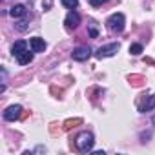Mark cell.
Segmentation results:
<instances>
[{
	"mask_svg": "<svg viewBox=\"0 0 155 155\" xmlns=\"http://www.w3.org/2000/svg\"><path fill=\"white\" fill-rule=\"evenodd\" d=\"M93 144H95V139H93V135H91L90 131H82L79 137L75 139V146H77V150H81V151H84V153L91 151Z\"/></svg>",
	"mask_w": 155,
	"mask_h": 155,
	"instance_id": "1",
	"label": "cell"
},
{
	"mask_svg": "<svg viewBox=\"0 0 155 155\" xmlns=\"http://www.w3.org/2000/svg\"><path fill=\"white\" fill-rule=\"evenodd\" d=\"M106 26H108V29L113 31V33H122V31H124V26H126V18H124L122 13H113V15L108 18Z\"/></svg>",
	"mask_w": 155,
	"mask_h": 155,
	"instance_id": "2",
	"label": "cell"
},
{
	"mask_svg": "<svg viewBox=\"0 0 155 155\" xmlns=\"http://www.w3.org/2000/svg\"><path fill=\"white\" fill-rule=\"evenodd\" d=\"M119 44L117 42H111V44H106V46H102V48H99L97 49V58H106V57H113L117 51H119Z\"/></svg>",
	"mask_w": 155,
	"mask_h": 155,
	"instance_id": "3",
	"label": "cell"
},
{
	"mask_svg": "<svg viewBox=\"0 0 155 155\" xmlns=\"http://www.w3.org/2000/svg\"><path fill=\"white\" fill-rule=\"evenodd\" d=\"M90 55H91V49H90L88 46H81V48H77V49L73 51V58H75V60H79V62L88 60Z\"/></svg>",
	"mask_w": 155,
	"mask_h": 155,
	"instance_id": "4",
	"label": "cell"
},
{
	"mask_svg": "<svg viewBox=\"0 0 155 155\" xmlns=\"http://www.w3.org/2000/svg\"><path fill=\"white\" fill-rule=\"evenodd\" d=\"M20 113H22V106L15 104V106H9V108L4 111V119H6V120H17V119L20 117Z\"/></svg>",
	"mask_w": 155,
	"mask_h": 155,
	"instance_id": "5",
	"label": "cell"
},
{
	"mask_svg": "<svg viewBox=\"0 0 155 155\" xmlns=\"http://www.w3.org/2000/svg\"><path fill=\"white\" fill-rule=\"evenodd\" d=\"M81 24V15L77 13L75 9H71L69 13H68V17H66V26L68 28H77Z\"/></svg>",
	"mask_w": 155,
	"mask_h": 155,
	"instance_id": "6",
	"label": "cell"
},
{
	"mask_svg": "<svg viewBox=\"0 0 155 155\" xmlns=\"http://www.w3.org/2000/svg\"><path fill=\"white\" fill-rule=\"evenodd\" d=\"M29 46H31V51H33V53H40V51L46 49V42H44V38H40V37L31 38V40H29Z\"/></svg>",
	"mask_w": 155,
	"mask_h": 155,
	"instance_id": "7",
	"label": "cell"
},
{
	"mask_svg": "<svg viewBox=\"0 0 155 155\" xmlns=\"http://www.w3.org/2000/svg\"><path fill=\"white\" fill-rule=\"evenodd\" d=\"M28 13V9H26V6H22V4H17V6H13L11 9H9V15L13 17V18H20V17H24Z\"/></svg>",
	"mask_w": 155,
	"mask_h": 155,
	"instance_id": "8",
	"label": "cell"
},
{
	"mask_svg": "<svg viewBox=\"0 0 155 155\" xmlns=\"http://www.w3.org/2000/svg\"><path fill=\"white\" fill-rule=\"evenodd\" d=\"M26 48H28V44L24 42V40H17L15 44H13V49H11V53H13V57H18L22 51H26Z\"/></svg>",
	"mask_w": 155,
	"mask_h": 155,
	"instance_id": "9",
	"label": "cell"
},
{
	"mask_svg": "<svg viewBox=\"0 0 155 155\" xmlns=\"http://www.w3.org/2000/svg\"><path fill=\"white\" fill-rule=\"evenodd\" d=\"M17 60H18V64H22V66H26V64H29L31 60H33V53H29L28 49L26 51H22L18 57H17Z\"/></svg>",
	"mask_w": 155,
	"mask_h": 155,
	"instance_id": "10",
	"label": "cell"
},
{
	"mask_svg": "<svg viewBox=\"0 0 155 155\" xmlns=\"http://www.w3.org/2000/svg\"><path fill=\"white\" fill-rule=\"evenodd\" d=\"M153 108H155V95H151V97H148V99L144 101V104L140 106V111L146 113V111H151Z\"/></svg>",
	"mask_w": 155,
	"mask_h": 155,
	"instance_id": "11",
	"label": "cell"
},
{
	"mask_svg": "<svg viewBox=\"0 0 155 155\" xmlns=\"http://www.w3.org/2000/svg\"><path fill=\"white\" fill-rule=\"evenodd\" d=\"M62 6L68 8V9H75L77 6H79V0H60Z\"/></svg>",
	"mask_w": 155,
	"mask_h": 155,
	"instance_id": "12",
	"label": "cell"
},
{
	"mask_svg": "<svg viewBox=\"0 0 155 155\" xmlns=\"http://www.w3.org/2000/svg\"><path fill=\"white\" fill-rule=\"evenodd\" d=\"M130 53L131 55H140L142 53V46L140 44H131L130 46Z\"/></svg>",
	"mask_w": 155,
	"mask_h": 155,
	"instance_id": "13",
	"label": "cell"
},
{
	"mask_svg": "<svg viewBox=\"0 0 155 155\" xmlns=\"http://www.w3.org/2000/svg\"><path fill=\"white\" fill-rule=\"evenodd\" d=\"M108 0H90V4L93 6V8H99V6H102V4H106Z\"/></svg>",
	"mask_w": 155,
	"mask_h": 155,
	"instance_id": "14",
	"label": "cell"
},
{
	"mask_svg": "<svg viewBox=\"0 0 155 155\" xmlns=\"http://www.w3.org/2000/svg\"><path fill=\"white\" fill-rule=\"evenodd\" d=\"M17 29H18V31H26V29H28L26 22H18V24H17Z\"/></svg>",
	"mask_w": 155,
	"mask_h": 155,
	"instance_id": "15",
	"label": "cell"
},
{
	"mask_svg": "<svg viewBox=\"0 0 155 155\" xmlns=\"http://www.w3.org/2000/svg\"><path fill=\"white\" fill-rule=\"evenodd\" d=\"M90 35H91V37H93V38H95V37H97V35H99V33H97V29H90Z\"/></svg>",
	"mask_w": 155,
	"mask_h": 155,
	"instance_id": "16",
	"label": "cell"
}]
</instances>
